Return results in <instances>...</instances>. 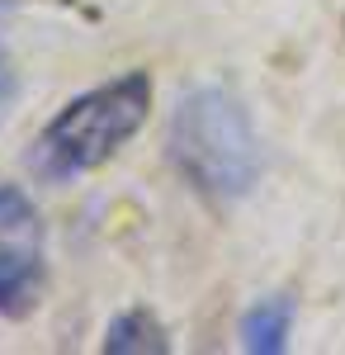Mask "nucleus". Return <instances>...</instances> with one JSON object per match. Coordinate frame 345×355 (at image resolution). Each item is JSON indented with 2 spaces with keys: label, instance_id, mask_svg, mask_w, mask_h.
<instances>
[{
  "label": "nucleus",
  "instance_id": "f257e3e1",
  "mask_svg": "<svg viewBox=\"0 0 345 355\" xmlns=\"http://www.w3.org/2000/svg\"><path fill=\"white\" fill-rule=\"evenodd\" d=\"M166 157L175 175L209 204H237L260 180L256 123L227 85H194L175 100L166 123Z\"/></svg>",
  "mask_w": 345,
  "mask_h": 355
},
{
  "label": "nucleus",
  "instance_id": "f03ea898",
  "mask_svg": "<svg viewBox=\"0 0 345 355\" xmlns=\"http://www.w3.org/2000/svg\"><path fill=\"white\" fill-rule=\"evenodd\" d=\"M152 114V76L147 71H123L114 81H100L67 100L62 110L43 123L24 152V166L43 185H71L80 175L114 162L147 123Z\"/></svg>",
  "mask_w": 345,
  "mask_h": 355
},
{
  "label": "nucleus",
  "instance_id": "7ed1b4c3",
  "mask_svg": "<svg viewBox=\"0 0 345 355\" xmlns=\"http://www.w3.org/2000/svg\"><path fill=\"white\" fill-rule=\"evenodd\" d=\"M48 289V227L19 185H0V318H28Z\"/></svg>",
  "mask_w": 345,
  "mask_h": 355
},
{
  "label": "nucleus",
  "instance_id": "20e7f679",
  "mask_svg": "<svg viewBox=\"0 0 345 355\" xmlns=\"http://www.w3.org/2000/svg\"><path fill=\"white\" fill-rule=\"evenodd\" d=\"M237 336H241V351L251 355H284L293 336V299L289 294H269V299L251 303L241 313Z\"/></svg>",
  "mask_w": 345,
  "mask_h": 355
},
{
  "label": "nucleus",
  "instance_id": "39448f33",
  "mask_svg": "<svg viewBox=\"0 0 345 355\" xmlns=\"http://www.w3.org/2000/svg\"><path fill=\"white\" fill-rule=\"evenodd\" d=\"M100 351L105 355H166L170 351V331H166V322H161L157 313L128 308V313H118L105 327Z\"/></svg>",
  "mask_w": 345,
  "mask_h": 355
},
{
  "label": "nucleus",
  "instance_id": "423d86ee",
  "mask_svg": "<svg viewBox=\"0 0 345 355\" xmlns=\"http://www.w3.org/2000/svg\"><path fill=\"white\" fill-rule=\"evenodd\" d=\"M15 100H19V76H15V62L5 53V43H0V123L10 119L15 110Z\"/></svg>",
  "mask_w": 345,
  "mask_h": 355
}]
</instances>
